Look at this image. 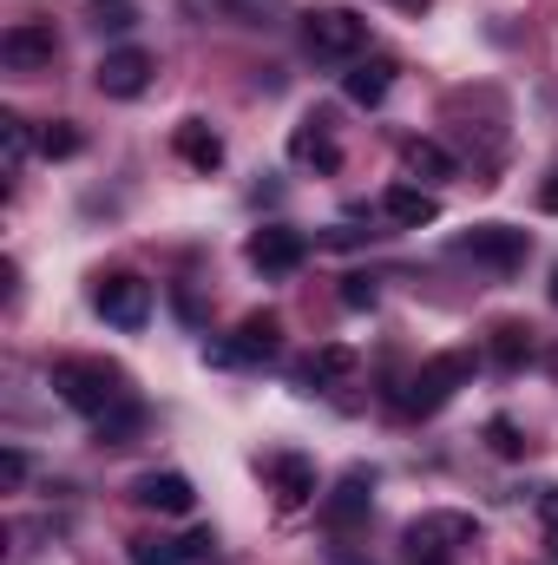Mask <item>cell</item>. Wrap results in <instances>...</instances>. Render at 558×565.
I'll return each instance as SVG.
<instances>
[{"instance_id": "obj_16", "label": "cell", "mask_w": 558, "mask_h": 565, "mask_svg": "<svg viewBox=\"0 0 558 565\" xmlns=\"http://www.w3.org/2000/svg\"><path fill=\"white\" fill-rule=\"evenodd\" d=\"M348 375H355V349H348V342H329V349H315V355L296 369L302 388H335V382H348Z\"/></svg>"}, {"instance_id": "obj_7", "label": "cell", "mask_w": 558, "mask_h": 565, "mask_svg": "<svg viewBox=\"0 0 558 565\" xmlns=\"http://www.w3.org/2000/svg\"><path fill=\"white\" fill-rule=\"evenodd\" d=\"M282 349V322L270 309H257V316H244L237 322V342H217V349H204V362H270Z\"/></svg>"}, {"instance_id": "obj_24", "label": "cell", "mask_w": 558, "mask_h": 565, "mask_svg": "<svg viewBox=\"0 0 558 565\" xmlns=\"http://www.w3.org/2000/svg\"><path fill=\"white\" fill-rule=\"evenodd\" d=\"M26 151H33L26 119H7V171H20V164H26Z\"/></svg>"}, {"instance_id": "obj_19", "label": "cell", "mask_w": 558, "mask_h": 565, "mask_svg": "<svg viewBox=\"0 0 558 565\" xmlns=\"http://www.w3.org/2000/svg\"><path fill=\"white\" fill-rule=\"evenodd\" d=\"M388 86H395V66H388V60H368V66H355V73L342 79V93H348L355 106H382Z\"/></svg>"}, {"instance_id": "obj_18", "label": "cell", "mask_w": 558, "mask_h": 565, "mask_svg": "<svg viewBox=\"0 0 558 565\" xmlns=\"http://www.w3.org/2000/svg\"><path fill=\"white\" fill-rule=\"evenodd\" d=\"M171 145H178V158H184L191 171H217V164H224V139H217L204 119H184V126L171 132Z\"/></svg>"}, {"instance_id": "obj_17", "label": "cell", "mask_w": 558, "mask_h": 565, "mask_svg": "<svg viewBox=\"0 0 558 565\" xmlns=\"http://www.w3.org/2000/svg\"><path fill=\"white\" fill-rule=\"evenodd\" d=\"M289 158H296V164H309V171H335V164H342V145L329 139V126H322V119H309V126H296V132H289Z\"/></svg>"}, {"instance_id": "obj_3", "label": "cell", "mask_w": 558, "mask_h": 565, "mask_svg": "<svg viewBox=\"0 0 558 565\" xmlns=\"http://www.w3.org/2000/svg\"><path fill=\"white\" fill-rule=\"evenodd\" d=\"M473 540H480V526H473L466 513H420L415 526L401 533L408 565H453L460 546H473Z\"/></svg>"}, {"instance_id": "obj_10", "label": "cell", "mask_w": 558, "mask_h": 565, "mask_svg": "<svg viewBox=\"0 0 558 565\" xmlns=\"http://www.w3.org/2000/svg\"><path fill=\"white\" fill-rule=\"evenodd\" d=\"M244 257H250V264H257L264 277H289V270H302L309 244H302V231H282V224H264V231H250Z\"/></svg>"}, {"instance_id": "obj_22", "label": "cell", "mask_w": 558, "mask_h": 565, "mask_svg": "<svg viewBox=\"0 0 558 565\" xmlns=\"http://www.w3.org/2000/svg\"><path fill=\"white\" fill-rule=\"evenodd\" d=\"M79 151V132L66 126V119H53V126H40V158H73Z\"/></svg>"}, {"instance_id": "obj_6", "label": "cell", "mask_w": 558, "mask_h": 565, "mask_svg": "<svg viewBox=\"0 0 558 565\" xmlns=\"http://www.w3.org/2000/svg\"><path fill=\"white\" fill-rule=\"evenodd\" d=\"M453 250H460V257H473V264H493V270H519V264H526V250H533V237H526V231H513V224H473Z\"/></svg>"}, {"instance_id": "obj_20", "label": "cell", "mask_w": 558, "mask_h": 565, "mask_svg": "<svg viewBox=\"0 0 558 565\" xmlns=\"http://www.w3.org/2000/svg\"><path fill=\"white\" fill-rule=\"evenodd\" d=\"M401 158H408V171H415V178H453V158H447L433 139H408V145H401Z\"/></svg>"}, {"instance_id": "obj_14", "label": "cell", "mask_w": 558, "mask_h": 565, "mask_svg": "<svg viewBox=\"0 0 558 565\" xmlns=\"http://www.w3.org/2000/svg\"><path fill=\"white\" fill-rule=\"evenodd\" d=\"M204 553H211V533H184V540L144 533V540H132V565H191Z\"/></svg>"}, {"instance_id": "obj_25", "label": "cell", "mask_w": 558, "mask_h": 565, "mask_svg": "<svg viewBox=\"0 0 558 565\" xmlns=\"http://www.w3.org/2000/svg\"><path fill=\"white\" fill-rule=\"evenodd\" d=\"M342 302L348 309H375V277H342Z\"/></svg>"}, {"instance_id": "obj_27", "label": "cell", "mask_w": 558, "mask_h": 565, "mask_svg": "<svg viewBox=\"0 0 558 565\" xmlns=\"http://www.w3.org/2000/svg\"><path fill=\"white\" fill-rule=\"evenodd\" d=\"M539 513H546V546H552V559H558V487H546Z\"/></svg>"}, {"instance_id": "obj_2", "label": "cell", "mask_w": 558, "mask_h": 565, "mask_svg": "<svg viewBox=\"0 0 558 565\" xmlns=\"http://www.w3.org/2000/svg\"><path fill=\"white\" fill-rule=\"evenodd\" d=\"M473 369H480V355H473V349H440V355H427L415 375H408L401 408H408V415H440L460 388H473Z\"/></svg>"}, {"instance_id": "obj_9", "label": "cell", "mask_w": 558, "mask_h": 565, "mask_svg": "<svg viewBox=\"0 0 558 565\" xmlns=\"http://www.w3.org/2000/svg\"><path fill=\"white\" fill-rule=\"evenodd\" d=\"M93 86H99L106 99H139L144 86H151V53H144V46H112V53L93 66Z\"/></svg>"}, {"instance_id": "obj_13", "label": "cell", "mask_w": 558, "mask_h": 565, "mask_svg": "<svg viewBox=\"0 0 558 565\" xmlns=\"http://www.w3.org/2000/svg\"><path fill=\"white\" fill-rule=\"evenodd\" d=\"M132 500L151 507V513H171V520H184L191 507H197V487L184 480V473H144L139 487H132Z\"/></svg>"}, {"instance_id": "obj_12", "label": "cell", "mask_w": 558, "mask_h": 565, "mask_svg": "<svg viewBox=\"0 0 558 565\" xmlns=\"http://www.w3.org/2000/svg\"><path fill=\"white\" fill-rule=\"evenodd\" d=\"M368 493H375V480L355 467V473H342V487L322 500V520H329V533H348V526H362L368 520Z\"/></svg>"}, {"instance_id": "obj_5", "label": "cell", "mask_w": 558, "mask_h": 565, "mask_svg": "<svg viewBox=\"0 0 558 565\" xmlns=\"http://www.w3.org/2000/svg\"><path fill=\"white\" fill-rule=\"evenodd\" d=\"M93 309H99L112 329H144V316H151V282L132 277V270H112V277L93 282Z\"/></svg>"}, {"instance_id": "obj_23", "label": "cell", "mask_w": 558, "mask_h": 565, "mask_svg": "<svg viewBox=\"0 0 558 565\" xmlns=\"http://www.w3.org/2000/svg\"><path fill=\"white\" fill-rule=\"evenodd\" d=\"M486 440H493V454H506V460H519V454H526L519 427L506 422V415H493V422H486Z\"/></svg>"}, {"instance_id": "obj_26", "label": "cell", "mask_w": 558, "mask_h": 565, "mask_svg": "<svg viewBox=\"0 0 558 565\" xmlns=\"http://www.w3.org/2000/svg\"><path fill=\"white\" fill-rule=\"evenodd\" d=\"M20 480H26V454L7 447V454H0V487H20Z\"/></svg>"}, {"instance_id": "obj_21", "label": "cell", "mask_w": 558, "mask_h": 565, "mask_svg": "<svg viewBox=\"0 0 558 565\" xmlns=\"http://www.w3.org/2000/svg\"><path fill=\"white\" fill-rule=\"evenodd\" d=\"M493 355H500L506 369H519V362L533 355V329H526V322H493Z\"/></svg>"}, {"instance_id": "obj_28", "label": "cell", "mask_w": 558, "mask_h": 565, "mask_svg": "<svg viewBox=\"0 0 558 565\" xmlns=\"http://www.w3.org/2000/svg\"><path fill=\"white\" fill-rule=\"evenodd\" d=\"M539 211H552V217H558V171L539 184Z\"/></svg>"}, {"instance_id": "obj_29", "label": "cell", "mask_w": 558, "mask_h": 565, "mask_svg": "<svg viewBox=\"0 0 558 565\" xmlns=\"http://www.w3.org/2000/svg\"><path fill=\"white\" fill-rule=\"evenodd\" d=\"M395 7H408V13H420V7H433V0H395Z\"/></svg>"}, {"instance_id": "obj_11", "label": "cell", "mask_w": 558, "mask_h": 565, "mask_svg": "<svg viewBox=\"0 0 558 565\" xmlns=\"http://www.w3.org/2000/svg\"><path fill=\"white\" fill-rule=\"evenodd\" d=\"M270 493H277V513H302L315 500V467L302 454H270Z\"/></svg>"}, {"instance_id": "obj_8", "label": "cell", "mask_w": 558, "mask_h": 565, "mask_svg": "<svg viewBox=\"0 0 558 565\" xmlns=\"http://www.w3.org/2000/svg\"><path fill=\"white\" fill-rule=\"evenodd\" d=\"M53 53H60V40H53L46 20H20V26L0 33V60H7V73H46Z\"/></svg>"}, {"instance_id": "obj_15", "label": "cell", "mask_w": 558, "mask_h": 565, "mask_svg": "<svg viewBox=\"0 0 558 565\" xmlns=\"http://www.w3.org/2000/svg\"><path fill=\"white\" fill-rule=\"evenodd\" d=\"M382 211H388V224L420 231V224H433V217H440V198H433V191H420V184H388Z\"/></svg>"}, {"instance_id": "obj_30", "label": "cell", "mask_w": 558, "mask_h": 565, "mask_svg": "<svg viewBox=\"0 0 558 565\" xmlns=\"http://www.w3.org/2000/svg\"><path fill=\"white\" fill-rule=\"evenodd\" d=\"M552 302H558V270H552Z\"/></svg>"}, {"instance_id": "obj_1", "label": "cell", "mask_w": 558, "mask_h": 565, "mask_svg": "<svg viewBox=\"0 0 558 565\" xmlns=\"http://www.w3.org/2000/svg\"><path fill=\"white\" fill-rule=\"evenodd\" d=\"M53 395H60L73 415L106 422L112 408H126V375H119L112 362H86V355H73V362H53Z\"/></svg>"}, {"instance_id": "obj_4", "label": "cell", "mask_w": 558, "mask_h": 565, "mask_svg": "<svg viewBox=\"0 0 558 565\" xmlns=\"http://www.w3.org/2000/svg\"><path fill=\"white\" fill-rule=\"evenodd\" d=\"M302 40L315 60H355L368 46V20L355 7H309L302 13Z\"/></svg>"}]
</instances>
